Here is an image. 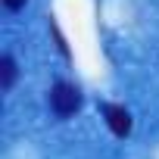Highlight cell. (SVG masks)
Wrapping results in <instances>:
<instances>
[{"label": "cell", "mask_w": 159, "mask_h": 159, "mask_svg": "<svg viewBox=\"0 0 159 159\" xmlns=\"http://www.w3.org/2000/svg\"><path fill=\"white\" fill-rule=\"evenodd\" d=\"M103 116H106V125L112 128L116 137H125L131 134V112L125 106H116V103H106L103 106Z\"/></svg>", "instance_id": "2"}, {"label": "cell", "mask_w": 159, "mask_h": 159, "mask_svg": "<svg viewBox=\"0 0 159 159\" xmlns=\"http://www.w3.org/2000/svg\"><path fill=\"white\" fill-rule=\"evenodd\" d=\"M3 7L16 13V10H22V7H25V0H3Z\"/></svg>", "instance_id": "4"}, {"label": "cell", "mask_w": 159, "mask_h": 159, "mask_svg": "<svg viewBox=\"0 0 159 159\" xmlns=\"http://www.w3.org/2000/svg\"><path fill=\"white\" fill-rule=\"evenodd\" d=\"M50 106L59 119H69L78 112V106H81V91H78L75 84L69 81H56L53 91H50Z\"/></svg>", "instance_id": "1"}, {"label": "cell", "mask_w": 159, "mask_h": 159, "mask_svg": "<svg viewBox=\"0 0 159 159\" xmlns=\"http://www.w3.org/2000/svg\"><path fill=\"white\" fill-rule=\"evenodd\" d=\"M0 72H3V81H0V84H3V91H10V88H13V81H16V62H13V56H10V53L0 59Z\"/></svg>", "instance_id": "3"}]
</instances>
